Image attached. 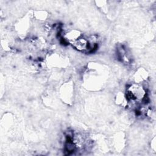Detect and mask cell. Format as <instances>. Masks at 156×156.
<instances>
[{
	"label": "cell",
	"mask_w": 156,
	"mask_h": 156,
	"mask_svg": "<svg viewBox=\"0 0 156 156\" xmlns=\"http://www.w3.org/2000/svg\"><path fill=\"white\" fill-rule=\"evenodd\" d=\"M74 48L79 51L86 52L88 51H90V43L88 40L80 37L73 44Z\"/></svg>",
	"instance_id": "1"
}]
</instances>
